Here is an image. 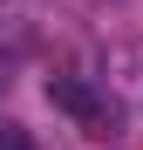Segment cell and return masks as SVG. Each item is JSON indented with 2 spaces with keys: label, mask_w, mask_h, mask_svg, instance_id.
<instances>
[{
  "label": "cell",
  "mask_w": 143,
  "mask_h": 150,
  "mask_svg": "<svg viewBox=\"0 0 143 150\" xmlns=\"http://www.w3.org/2000/svg\"><path fill=\"white\" fill-rule=\"evenodd\" d=\"M48 103L75 123L82 137H116V130H123V103H116L109 89L82 82V75H48Z\"/></svg>",
  "instance_id": "1"
},
{
  "label": "cell",
  "mask_w": 143,
  "mask_h": 150,
  "mask_svg": "<svg viewBox=\"0 0 143 150\" xmlns=\"http://www.w3.org/2000/svg\"><path fill=\"white\" fill-rule=\"evenodd\" d=\"M0 150H34V137L20 130V123H0Z\"/></svg>",
  "instance_id": "2"
}]
</instances>
